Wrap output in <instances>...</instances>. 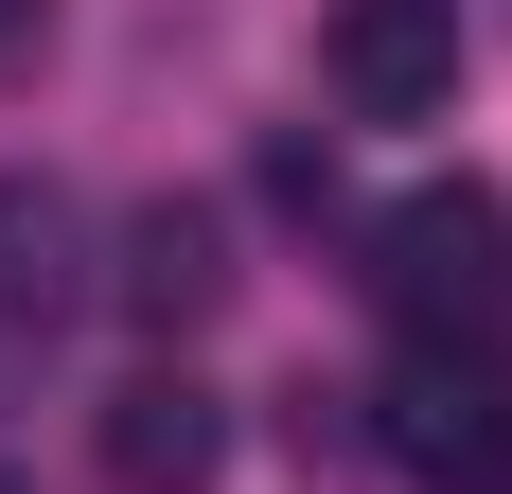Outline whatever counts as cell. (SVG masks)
Masks as SVG:
<instances>
[{
	"instance_id": "obj_5",
	"label": "cell",
	"mask_w": 512,
	"mask_h": 494,
	"mask_svg": "<svg viewBox=\"0 0 512 494\" xmlns=\"http://www.w3.org/2000/svg\"><path fill=\"white\" fill-rule=\"evenodd\" d=\"M89 459H106V494H212V477H230V389L159 353V371H124V389H106Z\"/></svg>"
},
{
	"instance_id": "obj_3",
	"label": "cell",
	"mask_w": 512,
	"mask_h": 494,
	"mask_svg": "<svg viewBox=\"0 0 512 494\" xmlns=\"http://www.w3.org/2000/svg\"><path fill=\"white\" fill-rule=\"evenodd\" d=\"M71 318H89V212L53 177H0V406H36Z\"/></svg>"
},
{
	"instance_id": "obj_6",
	"label": "cell",
	"mask_w": 512,
	"mask_h": 494,
	"mask_svg": "<svg viewBox=\"0 0 512 494\" xmlns=\"http://www.w3.org/2000/svg\"><path fill=\"white\" fill-rule=\"evenodd\" d=\"M106 300H124L142 336H195L212 300H230V230H212L195 195H159V212H124V265H106Z\"/></svg>"
},
{
	"instance_id": "obj_2",
	"label": "cell",
	"mask_w": 512,
	"mask_h": 494,
	"mask_svg": "<svg viewBox=\"0 0 512 494\" xmlns=\"http://www.w3.org/2000/svg\"><path fill=\"white\" fill-rule=\"evenodd\" d=\"M318 89L354 124H442L460 106V0H336L318 18Z\"/></svg>"
},
{
	"instance_id": "obj_4",
	"label": "cell",
	"mask_w": 512,
	"mask_h": 494,
	"mask_svg": "<svg viewBox=\"0 0 512 494\" xmlns=\"http://www.w3.org/2000/svg\"><path fill=\"white\" fill-rule=\"evenodd\" d=\"M371 406H389L371 442L407 459V477H477V459L512 442V371H495V336H407Z\"/></svg>"
},
{
	"instance_id": "obj_9",
	"label": "cell",
	"mask_w": 512,
	"mask_h": 494,
	"mask_svg": "<svg viewBox=\"0 0 512 494\" xmlns=\"http://www.w3.org/2000/svg\"><path fill=\"white\" fill-rule=\"evenodd\" d=\"M0 494H18V477H0Z\"/></svg>"
},
{
	"instance_id": "obj_8",
	"label": "cell",
	"mask_w": 512,
	"mask_h": 494,
	"mask_svg": "<svg viewBox=\"0 0 512 494\" xmlns=\"http://www.w3.org/2000/svg\"><path fill=\"white\" fill-rule=\"evenodd\" d=\"M442 494H512V442H495V459H477V477H442Z\"/></svg>"
},
{
	"instance_id": "obj_1",
	"label": "cell",
	"mask_w": 512,
	"mask_h": 494,
	"mask_svg": "<svg viewBox=\"0 0 512 494\" xmlns=\"http://www.w3.org/2000/svg\"><path fill=\"white\" fill-rule=\"evenodd\" d=\"M371 300H389V336H495L512 318V195L424 177V195L371 230Z\"/></svg>"
},
{
	"instance_id": "obj_7",
	"label": "cell",
	"mask_w": 512,
	"mask_h": 494,
	"mask_svg": "<svg viewBox=\"0 0 512 494\" xmlns=\"http://www.w3.org/2000/svg\"><path fill=\"white\" fill-rule=\"evenodd\" d=\"M36 36H53V0H0V71H36Z\"/></svg>"
}]
</instances>
